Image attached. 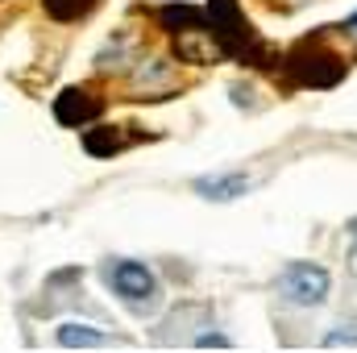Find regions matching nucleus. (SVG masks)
Wrapping results in <instances>:
<instances>
[{
	"instance_id": "nucleus-1",
	"label": "nucleus",
	"mask_w": 357,
	"mask_h": 353,
	"mask_svg": "<svg viewBox=\"0 0 357 353\" xmlns=\"http://www.w3.org/2000/svg\"><path fill=\"white\" fill-rule=\"evenodd\" d=\"M204 17H208V33L225 59H254L258 54V38H254L250 21L241 17L237 0H212Z\"/></svg>"
},
{
	"instance_id": "nucleus-2",
	"label": "nucleus",
	"mask_w": 357,
	"mask_h": 353,
	"mask_svg": "<svg viewBox=\"0 0 357 353\" xmlns=\"http://www.w3.org/2000/svg\"><path fill=\"white\" fill-rule=\"evenodd\" d=\"M287 71H291V80L303 84V88H333V84L345 75V59L333 54V50H324L320 38H316V42L307 38V42H299V46L287 54Z\"/></svg>"
},
{
	"instance_id": "nucleus-3",
	"label": "nucleus",
	"mask_w": 357,
	"mask_h": 353,
	"mask_svg": "<svg viewBox=\"0 0 357 353\" xmlns=\"http://www.w3.org/2000/svg\"><path fill=\"white\" fill-rule=\"evenodd\" d=\"M104 283L112 287V295L133 308V312H146L154 299H158V278L154 270L142 262H129V258H116V262L104 266Z\"/></svg>"
},
{
	"instance_id": "nucleus-4",
	"label": "nucleus",
	"mask_w": 357,
	"mask_h": 353,
	"mask_svg": "<svg viewBox=\"0 0 357 353\" xmlns=\"http://www.w3.org/2000/svg\"><path fill=\"white\" fill-rule=\"evenodd\" d=\"M328 287H333L328 270L316 262H291L278 274V295L295 308H320L328 299Z\"/></svg>"
},
{
	"instance_id": "nucleus-5",
	"label": "nucleus",
	"mask_w": 357,
	"mask_h": 353,
	"mask_svg": "<svg viewBox=\"0 0 357 353\" xmlns=\"http://www.w3.org/2000/svg\"><path fill=\"white\" fill-rule=\"evenodd\" d=\"M100 108H104V104H100L88 88H67L54 100V117H59L63 125H71V129H84L88 121H96Z\"/></svg>"
},
{
	"instance_id": "nucleus-6",
	"label": "nucleus",
	"mask_w": 357,
	"mask_h": 353,
	"mask_svg": "<svg viewBox=\"0 0 357 353\" xmlns=\"http://www.w3.org/2000/svg\"><path fill=\"white\" fill-rule=\"evenodd\" d=\"M195 191H199L204 200L229 204V200H237V195L250 191V175H241V171H229V175H199L195 179Z\"/></svg>"
},
{
	"instance_id": "nucleus-7",
	"label": "nucleus",
	"mask_w": 357,
	"mask_h": 353,
	"mask_svg": "<svg viewBox=\"0 0 357 353\" xmlns=\"http://www.w3.org/2000/svg\"><path fill=\"white\" fill-rule=\"evenodd\" d=\"M59 345H67V350H96V345H104L108 337L100 333V329H91V324H75V320H67V324H59Z\"/></svg>"
},
{
	"instance_id": "nucleus-8",
	"label": "nucleus",
	"mask_w": 357,
	"mask_h": 353,
	"mask_svg": "<svg viewBox=\"0 0 357 353\" xmlns=\"http://www.w3.org/2000/svg\"><path fill=\"white\" fill-rule=\"evenodd\" d=\"M96 4H100V0H42V8H46L54 21H79V17H88Z\"/></svg>"
},
{
	"instance_id": "nucleus-9",
	"label": "nucleus",
	"mask_w": 357,
	"mask_h": 353,
	"mask_svg": "<svg viewBox=\"0 0 357 353\" xmlns=\"http://www.w3.org/2000/svg\"><path fill=\"white\" fill-rule=\"evenodd\" d=\"M125 142H121V133L116 129H88L84 133V150L96 154V158H104V154H116Z\"/></svg>"
},
{
	"instance_id": "nucleus-10",
	"label": "nucleus",
	"mask_w": 357,
	"mask_h": 353,
	"mask_svg": "<svg viewBox=\"0 0 357 353\" xmlns=\"http://www.w3.org/2000/svg\"><path fill=\"white\" fill-rule=\"evenodd\" d=\"M167 75H171V63H167V59H154L150 67H137L133 84H137V88H154V84H162Z\"/></svg>"
},
{
	"instance_id": "nucleus-11",
	"label": "nucleus",
	"mask_w": 357,
	"mask_h": 353,
	"mask_svg": "<svg viewBox=\"0 0 357 353\" xmlns=\"http://www.w3.org/2000/svg\"><path fill=\"white\" fill-rule=\"evenodd\" d=\"M324 345L333 350V345H357V329L349 324V329H337V333H328L324 337Z\"/></svg>"
},
{
	"instance_id": "nucleus-12",
	"label": "nucleus",
	"mask_w": 357,
	"mask_h": 353,
	"mask_svg": "<svg viewBox=\"0 0 357 353\" xmlns=\"http://www.w3.org/2000/svg\"><path fill=\"white\" fill-rule=\"evenodd\" d=\"M195 345H220V350H225V345H229V337H220V333H204Z\"/></svg>"
},
{
	"instance_id": "nucleus-13",
	"label": "nucleus",
	"mask_w": 357,
	"mask_h": 353,
	"mask_svg": "<svg viewBox=\"0 0 357 353\" xmlns=\"http://www.w3.org/2000/svg\"><path fill=\"white\" fill-rule=\"evenodd\" d=\"M341 33H345V38H354V42H357V13L349 17V21H345V25H341Z\"/></svg>"
},
{
	"instance_id": "nucleus-14",
	"label": "nucleus",
	"mask_w": 357,
	"mask_h": 353,
	"mask_svg": "<svg viewBox=\"0 0 357 353\" xmlns=\"http://www.w3.org/2000/svg\"><path fill=\"white\" fill-rule=\"evenodd\" d=\"M349 237H354V246H357V220H354V225H349Z\"/></svg>"
}]
</instances>
